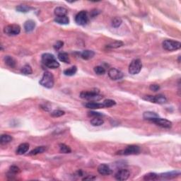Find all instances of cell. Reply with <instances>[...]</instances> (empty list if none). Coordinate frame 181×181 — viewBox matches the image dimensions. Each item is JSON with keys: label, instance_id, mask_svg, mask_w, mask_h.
<instances>
[{"label": "cell", "instance_id": "obj_1", "mask_svg": "<svg viewBox=\"0 0 181 181\" xmlns=\"http://www.w3.org/2000/svg\"><path fill=\"white\" fill-rule=\"evenodd\" d=\"M41 60L43 65L50 69H57L60 67V63L55 56L50 53H44L42 55Z\"/></svg>", "mask_w": 181, "mask_h": 181}, {"label": "cell", "instance_id": "obj_2", "mask_svg": "<svg viewBox=\"0 0 181 181\" xmlns=\"http://www.w3.org/2000/svg\"><path fill=\"white\" fill-rule=\"evenodd\" d=\"M39 83L43 87L47 88V89H51L53 87L54 83H55L53 75L50 72H45Z\"/></svg>", "mask_w": 181, "mask_h": 181}, {"label": "cell", "instance_id": "obj_3", "mask_svg": "<svg viewBox=\"0 0 181 181\" xmlns=\"http://www.w3.org/2000/svg\"><path fill=\"white\" fill-rule=\"evenodd\" d=\"M80 97L82 99L87 100L89 101H99L104 98V96L100 95L99 91H82L80 94Z\"/></svg>", "mask_w": 181, "mask_h": 181}, {"label": "cell", "instance_id": "obj_4", "mask_svg": "<svg viewBox=\"0 0 181 181\" xmlns=\"http://www.w3.org/2000/svg\"><path fill=\"white\" fill-rule=\"evenodd\" d=\"M140 153L139 146L137 145H130L127 146L125 149L120 150L117 152L116 154L123 155V156H129V155H137Z\"/></svg>", "mask_w": 181, "mask_h": 181}, {"label": "cell", "instance_id": "obj_5", "mask_svg": "<svg viewBox=\"0 0 181 181\" xmlns=\"http://www.w3.org/2000/svg\"><path fill=\"white\" fill-rule=\"evenodd\" d=\"M163 48L164 50L168 51H174L180 49L181 43L178 41H175L172 40H166L163 42Z\"/></svg>", "mask_w": 181, "mask_h": 181}, {"label": "cell", "instance_id": "obj_6", "mask_svg": "<svg viewBox=\"0 0 181 181\" xmlns=\"http://www.w3.org/2000/svg\"><path fill=\"white\" fill-rule=\"evenodd\" d=\"M142 61L139 59H135L132 61V62L130 63L129 66V73L132 74V75H135V74H137L140 72V71L142 70Z\"/></svg>", "mask_w": 181, "mask_h": 181}, {"label": "cell", "instance_id": "obj_7", "mask_svg": "<svg viewBox=\"0 0 181 181\" xmlns=\"http://www.w3.org/2000/svg\"><path fill=\"white\" fill-rule=\"evenodd\" d=\"M142 99L145 101H150L151 103H154V104H164L167 102V99L166 98L165 96L159 95L156 96H151V95H147L143 96Z\"/></svg>", "mask_w": 181, "mask_h": 181}, {"label": "cell", "instance_id": "obj_8", "mask_svg": "<svg viewBox=\"0 0 181 181\" xmlns=\"http://www.w3.org/2000/svg\"><path fill=\"white\" fill-rule=\"evenodd\" d=\"M21 32V27L17 24H10L5 26L4 28V33L9 36L17 35Z\"/></svg>", "mask_w": 181, "mask_h": 181}, {"label": "cell", "instance_id": "obj_9", "mask_svg": "<svg viewBox=\"0 0 181 181\" xmlns=\"http://www.w3.org/2000/svg\"><path fill=\"white\" fill-rule=\"evenodd\" d=\"M75 22L79 26H84L89 22V16L86 11H82L79 12L75 16Z\"/></svg>", "mask_w": 181, "mask_h": 181}, {"label": "cell", "instance_id": "obj_10", "mask_svg": "<svg viewBox=\"0 0 181 181\" xmlns=\"http://www.w3.org/2000/svg\"><path fill=\"white\" fill-rule=\"evenodd\" d=\"M151 122L155 123L156 125H158V126L161 127L167 128V129H170V128H171L172 125H173L170 121H169L166 119H163V118H160L159 117L151 120Z\"/></svg>", "mask_w": 181, "mask_h": 181}, {"label": "cell", "instance_id": "obj_11", "mask_svg": "<svg viewBox=\"0 0 181 181\" xmlns=\"http://www.w3.org/2000/svg\"><path fill=\"white\" fill-rule=\"evenodd\" d=\"M108 76L113 81H118L123 79L124 74L121 71L116 68H111L108 71Z\"/></svg>", "mask_w": 181, "mask_h": 181}, {"label": "cell", "instance_id": "obj_12", "mask_svg": "<svg viewBox=\"0 0 181 181\" xmlns=\"http://www.w3.org/2000/svg\"><path fill=\"white\" fill-rule=\"evenodd\" d=\"M130 175V173L129 170H127V169H121V170H119L116 173V175H115V177L118 180L124 181L127 180Z\"/></svg>", "mask_w": 181, "mask_h": 181}, {"label": "cell", "instance_id": "obj_13", "mask_svg": "<svg viewBox=\"0 0 181 181\" xmlns=\"http://www.w3.org/2000/svg\"><path fill=\"white\" fill-rule=\"evenodd\" d=\"M98 172H99L101 175H108L112 173L113 170L110 168L109 166L106 165V164L105 163H103L100 164L99 167H98Z\"/></svg>", "mask_w": 181, "mask_h": 181}, {"label": "cell", "instance_id": "obj_14", "mask_svg": "<svg viewBox=\"0 0 181 181\" xmlns=\"http://www.w3.org/2000/svg\"><path fill=\"white\" fill-rule=\"evenodd\" d=\"M180 175V171H171L168 173H161V175H158V178L171 179L178 176V175Z\"/></svg>", "mask_w": 181, "mask_h": 181}, {"label": "cell", "instance_id": "obj_15", "mask_svg": "<svg viewBox=\"0 0 181 181\" xmlns=\"http://www.w3.org/2000/svg\"><path fill=\"white\" fill-rule=\"evenodd\" d=\"M28 149H29V144L28 143H23L18 146L16 153L18 155H23L26 153Z\"/></svg>", "mask_w": 181, "mask_h": 181}, {"label": "cell", "instance_id": "obj_16", "mask_svg": "<svg viewBox=\"0 0 181 181\" xmlns=\"http://www.w3.org/2000/svg\"><path fill=\"white\" fill-rule=\"evenodd\" d=\"M35 27V23L33 20H28L25 22L24 23V30L26 33H30L34 30Z\"/></svg>", "mask_w": 181, "mask_h": 181}, {"label": "cell", "instance_id": "obj_17", "mask_svg": "<svg viewBox=\"0 0 181 181\" xmlns=\"http://www.w3.org/2000/svg\"><path fill=\"white\" fill-rule=\"evenodd\" d=\"M54 13H55V15L56 16V17H60V16H67L68 11H67V9H65V8L59 6V7L55 8Z\"/></svg>", "mask_w": 181, "mask_h": 181}, {"label": "cell", "instance_id": "obj_18", "mask_svg": "<svg viewBox=\"0 0 181 181\" xmlns=\"http://www.w3.org/2000/svg\"><path fill=\"white\" fill-rule=\"evenodd\" d=\"M95 55V52H94L93 50H84L82 53H81V57L84 60H90V59L93 58Z\"/></svg>", "mask_w": 181, "mask_h": 181}, {"label": "cell", "instance_id": "obj_19", "mask_svg": "<svg viewBox=\"0 0 181 181\" xmlns=\"http://www.w3.org/2000/svg\"><path fill=\"white\" fill-rule=\"evenodd\" d=\"M84 106L86 108H89V109H99V108H104V106L103 104L96 102H88L84 104Z\"/></svg>", "mask_w": 181, "mask_h": 181}, {"label": "cell", "instance_id": "obj_20", "mask_svg": "<svg viewBox=\"0 0 181 181\" xmlns=\"http://www.w3.org/2000/svg\"><path fill=\"white\" fill-rule=\"evenodd\" d=\"M143 118L145 120L151 121V120L154 119V118H158V115L154 112H151V111H147V112H144L143 114Z\"/></svg>", "mask_w": 181, "mask_h": 181}, {"label": "cell", "instance_id": "obj_21", "mask_svg": "<svg viewBox=\"0 0 181 181\" xmlns=\"http://www.w3.org/2000/svg\"><path fill=\"white\" fill-rule=\"evenodd\" d=\"M4 62L6 65L9 66V67L13 68L15 67V66L16 65V62L12 57L11 56H5L4 58Z\"/></svg>", "mask_w": 181, "mask_h": 181}, {"label": "cell", "instance_id": "obj_22", "mask_svg": "<svg viewBox=\"0 0 181 181\" xmlns=\"http://www.w3.org/2000/svg\"><path fill=\"white\" fill-rule=\"evenodd\" d=\"M47 147L41 146H38L36 148L32 150L31 151H30V153L28 154V155L30 156H33V155H37L39 154H43V152H45L46 151Z\"/></svg>", "mask_w": 181, "mask_h": 181}, {"label": "cell", "instance_id": "obj_23", "mask_svg": "<svg viewBox=\"0 0 181 181\" xmlns=\"http://www.w3.org/2000/svg\"><path fill=\"white\" fill-rule=\"evenodd\" d=\"M58 59L60 60V61L62 62H65V63L69 64L70 63V59H69V55L66 52H60V53L58 54Z\"/></svg>", "mask_w": 181, "mask_h": 181}, {"label": "cell", "instance_id": "obj_24", "mask_svg": "<svg viewBox=\"0 0 181 181\" xmlns=\"http://www.w3.org/2000/svg\"><path fill=\"white\" fill-rule=\"evenodd\" d=\"M55 21L57 23H58V24L66 25V24H68V23H69V19L67 16H60V17H55Z\"/></svg>", "mask_w": 181, "mask_h": 181}, {"label": "cell", "instance_id": "obj_25", "mask_svg": "<svg viewBox=\"0 0 181 181\" xmlns=\"http://www.w3.org/2000/svg\"><path fill=\"white\" fill-rule=\"evenodd\" d=\"M12 137L9 135H2L0 138V143L1 144H6L12 141Z\"/></svg>", "mask_w": 181, "mask_h": 181}, {"label": "cell", "instance_id": "obj_26", "mask_svg": "<svg viewBox=\"0 0 181 181\" xmlns=\"http://www.w3.org/2000/svg\"><path fill=\"white\" fill-rule=\"evenodd\" d=\"M104 123V120L101 119L99 117H95V118H94L91 120V124L93 126H101V125H102Z\"/></svg>", "mask_w": 181, "mask_h": 181}, {"label": "cell", "instance_id": "obj_27", "mask_svg": "<svg viewBox=\"0 0 181 181\" xmlns=\"http://www.w3.org/2000/svg\"><path fill=\"white\" fill-rule=\"evenodd\" d=\"M77 68L76 66H73V67H70V68L65 69L64 71V74L66 76H69V77H71V76H73L77 73Z\"/></svg>", "mask_w": 181, "mask_h": 181}, {"label": "cell", "instance_id": "obj_28", "mask_svg": "<svg viewBox=\"0 0 181 181\" xmlns=\"http://www.w3.org/2000/svg\"><path fill=\"white\" fill-rule=\"evenodd\" d=\"M21 72L24 75H29L33 73L31 67L29 65H25L21 69Z\"/></svg>", "mask_w": 181, "mask_h": 181}, {"label": "cell", "instance_id": "obj_29", "mask_svg": "<svg viewBox=\"0 0 181 181\" xmlns=\"http://www.w3.org/2000/svg\"><path fill=\"white\" fill-rule=\"evenodd\" d=\"M158 178V175L154 173H149L144 176V180H154Z\"/></svg>", "mask_w": 181, "mask_h": 181}, {"label": "cell", "instance_id": "obj_30", "mask_svg": "<svg viewBox=\"0 0 181 181\" xmlns=\"http://www.w3.org/2000/svg\"><path fill=\"white\" fill-rule=\"evenodd\" d=\"M16 9L17 10L18 12L26 13L30 11V6H27V5H18V6H16Z\"/></svg>", "mask_w": 181, "mask_h": 181}, {"label": "cell", "instance_id": "obj_31", "mask_svg": "<svg viewBox=\"0 0 181 181\" xmlns=\"http://www.w3.org/2000/svg\"><path fill=\"white\" fill-rule=\"evenodd\" d=\"M60 151L61 153L63 154H69L71 153L72 150H71L70 147L65 144H60Z\"/></svg>", "mask_w": 181, "mask_h": 181}, {"label": "cell", "instance_id": "obj_32", "mask_svg": "<svg viewBox=\"0 0 181 181\" xmlns=\"http://www.w3.org/2000/svg\"><path fill=\"white\" fill-rule=\"evenodd\" d=\"M123 45H124V43L122 41H114L113 43L108 44L106 47L108 48H118L123 46Z\"/></svg>", "mask_w": 181, "mask_h": 181}, {"label": "cell", "instance_id": "obj_33", "mask_svg": "<svg viewBox=\"0 0 181 181\" xmlns=\"http://www.w3.org/2000/svg\"><path fill=\"white\" fill-rule=\"evenodd\" d=\"M122 23H123V20L120 17H115L112 20V26L114 28H118L121 26Z\"/></svg>", "mask_w": 181, "mask_h": 181}, {"label": "cell", "instance_id": "obj_34", "mask_svg": "<svg viewBox=\"0 0 181 181\" xmlns=\"http://www.w3.org/2000/svg\"><path fill=\"white\" fill-rule=\"evenodd\" d=\"M116 104V101L111 99L105 100V101H104V103H103V105H104V108H111V107H112V106H115Z\"/></svg>", "mask_w": 181, "mask_h": 181}, {"label": "cell", "instance_id": "obj_35", "mask_svg": "<svg viewBox=\"0 0 181 181\" xmlns=\"http://www.w3.org/2000/svg\"><path fill=\"white\" fill-rule=\"evenodd\" d=\"M20 172V169L18 168L16 166H12L10 167L9 168V172L8 173V175H15L16 174H18Z\"/></svg>", "mask_w": 181, "mask_h": 181}, {"label": "cell", "instance_id": "obj_36", "mask_svg": "<svg viewBox=\"0 0 181 181\" xmlns=\"http://www.w3.org/2000/svg\"><path fill=\"white\" fill-rule=\"evenodd\" d=\"M94 72L98 75H104L106 73V69L104 67H101V66H97L94 68Z\"/></svg>", "mask_w": 181, "mask_h": 181}, {"label": "cell", "instance_id": "obj_37", "mask_svg": "<svg viewBox=\"0 0 181 181\" xmlns=\"http://www.w3.org/2000/svg\"><path fill=\"white\" fill-rule=\"evenodd\" d=\"M65 112L63 111H60V110H55L53 112H52L50 113V116L53 118H59V117H61L65 115Z\"/></svg>", "mask_w": 181, "mask_h": 181}, {"label": "cell", "instance_id": "obj_38", "mask_svg": "<svg viewBox=\"0 0 181 181\" xmlns=\"http://www.w3.org/2000/svg\"><path fill=\"white\" fill-rule=\"evenodd\" d=\"M63 45H64V43L62 41H57L56 43L54 45V48L55 49V50H60V48H62V47H63Z\"/></svg>", "mask_w": 181, "mask_h": 181}, {"label": "cell", "instance_id": "obj_39", "mask_svg": "<svg viewBox=\"0 0 181 181\" xmlns=\"http://www.w3.org/2000/svg\"><path fill=\"white\" fill-rule=\"evenodd\" d=\"M149 89H151V91H154V92H156V91L159 90L160 86L158 85V84H151V85H150V86H149Z\"/></svg>", "mask_w": 181, "mask_h": 181}, {"label": "cell", "instance_id": "obj_40", "mask_svg": "<svg viewBox=\"0 0 181 181\" xmlns=\"http://www.w3.org/2000/svg\"><path fill=\"white\" fill-rule=\"evenodd\" d=\"M89 116H94V118H95V117L103 116V114H101V113H98V112H94V111H91V112L89 113Z\"/></svg>", "mask_w": 181, "mask_h": 181}, {"label": "cell", "instance_id": "obj_41", "mask_svg": "<svg viewBox=\"0 0 181 181\" xmlns=\"http://www.w3.org/2000/svg\"><path fill=\"white\" fill-rule=\"evenodd\" d=\"M96 177L94 176H93V175H89L88 177H84V178H83V180H94Z\"/></svg>", "mask_w": 181, "mask_h": 181}]
</instances>
